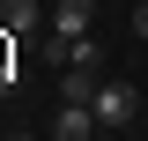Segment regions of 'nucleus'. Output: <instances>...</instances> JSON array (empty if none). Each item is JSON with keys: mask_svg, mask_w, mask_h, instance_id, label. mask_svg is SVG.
Returning <instances> with one entry per match:
<instances>
[{"mask_svg": "<svg viewBox=\"0 0 148 141\" xmlns=\"http://www.w3.org/2000/svg\"><path fill=\"white\" fill-rule=\"evenodd\" d=\"M59 74H104V45H96V37H74V52H67Z\"/></svg>", "mask_w": 148, "mask_h": 141, "instance_id": "5", "label": "nucleus"}, {"mask_svg": "<svg viewBox=\"0 0 148 141\" xmlns=\"http://www.w3.org/2000/svg\"><path fill=\"white\" fill-rule=\"evenodd\" d=\"M8 141H30V134H8Z\"/></svg>", "mask_w": 148, "mask_h": 141, "instance_id": "7", "label": "nucleus"}, {"mask_svg": "<svg viewBox=\"0 0 148 141\" xmlns=\"http://www.w3.org/2000/svg\"><path fill=\"white\" fill-rule=\"evenodd\" d=\"M89 22H96V0H52L45 30L52 37H89Z\"/></svg>", "mask_w": 148, "mask_h": 141, "instance_id": "3", "label": "nucleus"}, {"mask_svg": "<svg viewBox=\"0 0 148 141\" xmlns=\"http://www.w3.org/2000/svg\"><path fill=\"white\" fill-rule=\"evenodd\" d=\"M133 37H148V0H141V8H133Z\"/></svg>", "mask_w": 148, "mask_h": 141, "instance_id": "6", "label": "nucleus"}, {"mask_svg": "<svg viewBox=\"0 0 148 141\" xmlns=\"http://www.w3.org/2000/svg\"><path fill=\"white\" fill-rule=\"evenodd\" d=\"M45 141H104V126H96V111L82 104V97H67V104L52 111V134Z\"/></svg>", "mask_w": 148, "mask_h": 141, "instance_id": "2", "label": "nucleus"}, {"mask_svg": "<svg viewBox=\"0 0 148 141\" xmlns=\"http://www.w3.org/2000/svg\"><path fill=\"white\" fill-rule=\"evenodd\" d=\"M45 15H52L45 0H0V30H8V37H37Z\"/></svg>", "mask_w": 148, "mask_h": 141, "instance_id": "4", "label": "nucleus"}, {"mask_svg": "<svg viewBox=\"0 0 148 141\" xmlns=\"http://www.w3.org/2000/svg\"><path fill=\"white\" fill-rule=\"evenodd\" d=\"M89 111H96L104 134H119V126H133V111H141V89H133V82H96Z\"/></svg>", "mask_w": 148, "mask_h": 141, "instance_id": "1", "label": "nucleus"}]
</instances>
